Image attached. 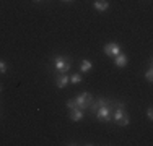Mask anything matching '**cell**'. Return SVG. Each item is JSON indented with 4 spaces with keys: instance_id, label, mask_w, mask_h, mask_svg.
<instances>
[{
    "instance_id": "6da1fadb",
    "label": "cell",
    "mask_w": 153,
    "mask_h": 146,
    "mask_svg": "<svg viewBox=\"0 0 153 146\" xmlns=\"http://www.w3.org/2000/svg\"><path fill=\"white\" fill-rule=\"evenodd\" d=\"M114 105H116V109L112 111V120L121 127L129 125L130 119H129V114L126 111V104L122 101H119V102H114Z\"/></svg>"
},
{
    "instance_id": "7a4b0ae2",
    "label": "cell",
    "mask_w": 153,
    "mask_h": 146,
    "mask_svg": "<svg viewBox=\"0 0 153 146\" xmlns=\"http://www.w3.org/2000/svg\"><path fill=\"white\" fill-rule=\"evenodd\" d=\"M51 63H52L54 72L60 75V73H67L72 68V58L68 55H56L51 60Z\"/></svg>"
},
{
    "instance_id": "3957f363",
    "label": "cell",
    "mask_w": 153,
    "mask_h": 146,
    "mask_svg": "<svg viewBox=\"0 0 153 146\" xmlns=\"http://www.w3.org/2000/svg\"><path fill=\"white\" fill-rule=\"evenodd\" d=\"M112 102H114V101H112ZM112 102H111V104H108V105H103V107H100L96 112H94V115H96V120H98V122L108 123V122H111V120H112Z\"/></svg>"
},
{
    "instance_id": "277c9868",
    "label": "cell",
    "mask_w": 153,
    "mask_h": 146,
    "mask_svg": "<svg viewBox=\"0 0 153 146\" xmlns=\"http://www.w3.org/2000/svg\"><path fill=\"white\" fill-rule=\"evenodd\" d=\"M75 102H76V105H78L82 111H86V109L90 107V104L93 102V96L88 93V91H85V93L78 94V96L75 97Z\"/></svg>"
},
{
    "instance_id": "5b68a950",
    "label": "cell",
    "mask_w": 153,
    "mask_h": 146,
    "mask_svg": "<svg viewBox=\"0 0 153 146\" xmlns=\"http://www.w3.org/2000/svg\"><path fill=\"white\" fill-rule=\"evenodd\" d=\"M103 50H104V54H106L108 57L114 58L117 54H121V46H119L117 42H109V44H106V46L103 47Z\"/></svg>"
},
{
    "instance_id": "8992f818",
    "label": "cell",
    "mask_w": 153,
    "mask_h": 146,
    "mask_svg": "<svg viewBox=\"0 0 153 146\" xmlns=\"http://www.w3.org/2000/svg\"><path fill=\"white\" fill-rule=\"evenodd\" d=\"M111 102H112V101L108 99V97H100V99H96V101L93 99V102L90 104V107H88V111L94 114V112H96L100 107H103V105H108V104H111Z\"/></svg>"
},
{
    "instance_id": "52a82bcc",
    "label": "cell",
    "mask_w": 153,
    "mask_h": 146,
    "mask_svg": "<svg viewBox=\"0 0 153 146\" xmlns=\"http://www.w3.org/2000/svg\"><path fill=\"white\" fill-rule=\"evenodd\" d=\"M83 112H85V111H82L80 107L70 109V112H68V119H70L72 122H80V120H83V117H85Z\"/></svg>"
},
{
    "instance_id": "ba28073f",
    "label": "cell",
    "mask_w": 153,
    "mask_h": 146,
    "mask_svg": "<svg viewBox=\"0 0 153 146\" xmlns=\"http://www.w3.org/2000/svg\"><path fill=\"white\" fill-rule=\"evenodd\" d=\"M68 83H70V76H67V73H60L56 78V86L57 88H65Z\"/></svg>"
},
{
    "instance_id": "9c48e42d",
    "label": "cell",
    "mask_w": 153,
    "mask_h": 146,
    "mask_svg": "<svg viewBox=\"0 0 153 146\" xmlns=\"http://www.w3.org/2000/svg\"><path fill=\"white\" fill-rule=\"evenodd\" d=\"M93 7H94V10H96V12L104 13L109 8V2H108V0H94Z\"/></svg>"
},
{
    "instance_id": "30bf717a",
    "label": "cell",
    "mask_w": 153,
    "mask_h": 146,
    "mask_svg": "<svg viewBox=\"0 0 153 146\" xmlns=\"http://www.w3.org/2000/svg\"><path fill=\"white\" fill-rule=\"evenodd\" d=\"M127 62H129V58H127L126 54H117V55L114 57V65L116 67H119V68H124L127 65Z\"/></svg>"
},
{
    "instance_id": "8fae6325",
    "label": "cell",
    "mask_w": 153,
    "mask_h": 146,
    "mask_svg": "<svg viewBox=\"0 0 153 146\" xmlns=\"http://www.w3.org/2000/svg\"><path fill=\"white\" fill-rule=\"evenodd\" d=\"M80 70H82L83 73H88L93 70V62L91 60H82V63H80Z\"/></svg>"
},
{
    "instance_id": "7c38bea8",
    "label": "cell",
    "mask_w": 153,
    "mask_h": 146,
    "mask_svg": "<svg viewBox=\"0 0 153 146\" xmlns=\"http://www.w3.org/2000/svg\"><path fill=\"white\" fill-rule=\"evenodd\" d=\"M82 81H83V78H82L80 73H74V75L70 76V83H72V85H80Z\"/></svg>"
},
{
    "instance_id": "4fadbf2b",
    "label": "cell",
    "mask_w": 153,
    "mask_h": 146,
    "mask_svg": "<svg viewBox=\"0 0 153 146\" xmlns=\"http://www.w3.org/2000/svg\"><path fill=\"white\" fill-rule=\"evenodd\" d=\"M145 80H147L148 83H152V81H153V68H152V67L148 68L147 72H145Z\"/></svg>"
},
{
    "instance_id": "5bb4252c",
    "label": "cell",
    "mask_w": 153,
    "mask_h": 146,
    "mask_svg": "<svg viewBox=\"0 0 153 146\" xmlns=\"http://www.w3.org/2000/svg\"><path fill=\"white\" fill-rule=\"evenodd\" d=\"M65 105H67V109H68V111H70V109H75V107H78V105H76V102H75V99H68V101H67V104H65Z\"/></svg>"
},
{
    "instance_id": "9a60e30c",
    "label": "cell",
    "mask_w": 153,
    "mask_h": 146,
    "mask_svg": "<svg viewBox=\"0 0 153 146\" xmlns=\"http://www.w3.org/2000/svg\"><path fill=\"white\" fill-rule=\"evenodd\" d=\"M7 72V63L3 60H0V73H5Z\"/></svg>"
},
{
    "instance_id": "2e32d148",
    "label": "cell",
    "mask_w": 153,
    "mask_h": 146,
    "mask_svg": "<svg viewBox=\"0 0 153 146\" xmlns=\"http://www.w3.org/2000/svg\"><path fill=\"white\" fill-rule=\"evenodd\" d=\"M147 119H148V120H152V119H153V109H152V107H148V109H147Z\"/></svg>"
},
{
    "instance_id": "e0dca14e",
    "label": "cell",
    "mask_w": 153,
    "mask_h": 146,
    "mask_svg": "<svg viewBox=\"0 0 153 146\" xmlns=\"http://www.w3.org/2000/svg\"><path fill=\"white\" fill-rule=\"evenodd\" d=\"M33 2H36V3H39V2H42V0H33Z\"/></svg>"
},
{
    "instance_id": "ac0fdd59",
    "label": "cell",
    "mask_w": 153,
    "mask_h": 146,
    "mask_svg": "<svg viewBox=\"0 0 153 146\" xmlns=\"http://www.w3.org/2000/svg\"><path fill=\"white\" fill-rule=\"evenodd\" d=\"M62 2H72V0H62Z\"/></svg>"
},
{
    "instance_id": "d6986e66",
    "label": "cell",
    "mask_w": 153,
    "mask_h": 146,
    "mask_svg": "<svg viewBox=\"0 0 153 146\" xmlns=\"http://www.w3.org/2000/svg\"><path fill=\"white\" fill-rule=\"evenodd\" d=\"M0 91H2V85H0Z\"/></svg>"
}]
</instances>
